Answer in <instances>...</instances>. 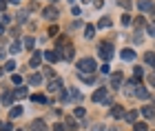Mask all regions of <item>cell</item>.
Listing matches in <instances>:
<instances>
[{
    "instance_id": "cell-5",
    "label": "cell",
    "mask_w": 155,
    "mask_h": 131,
    "mask_svg": "<svg viewBox=\"0 0 155 131\" xmlns=\"http://www.w3.org/2000/svg\"><path fill=\"white\" fill-rule=\"evenodd\" d=\"M47 91L60 93V91H62V80H51V82H49V87H47Z\"/></svg>"
},
{
    "instance_id": "cell-39",
    "label": "cell",
    "mask_w": 155,
    "mask_h": 131,
    "mask_svg": "<svg viewBox=\"0 0 155 131\" xmlns=\"http://www.w3.org/2000/svg\"><path fill=\"white\" fill-rule=\"evenodd\" d=\"M149 82H151V85L155 87V73H151V76H149Z\"/></svg>"
},
{
    "instance_id": "cell-12",
    "label": "cell",
    "mask_w": 155,
    "mask_h": 131,
    "mask_svg": "<svg viewBox=\"0 0 155 131\" xmlns=\"http://www.w3.org/2000/svg\"><path fill=\"white\" fill-rule=\"evenodd\" d=\"M122 80H124V78H122V73H120V71L113 73V78H111V85H113V89H117L120 85H122Z\"/></svg>"
},
{
    "instance_id": "cell-42",
    "label": "cell",
    "mask_w": 155,
    "mask_h": 131,
    "mask_svg": "<svg viewBox=\"0 0 155 131\" xmlns=\"http://www.w3.org/2000/svg\"><path fill=\"white\" fill-rule=\"evenodd\" d=\"M2 33H5V25L0 22V36H2Z\"/></svg>"
},
{
    "instance_id": "cell-31",
    "label": "cell",
    "mask_w": 155,
    "mask_h": 131,
    "mask_svg": "<svg viewBox=\"0 0 155 131\" xmlns=\"http://www.w3.org/2000/svg\"><path fill=\"white\" fill-rule=\"evenodd\" d=\"M0 131H13V125H11V122H7V125L0 127Z\"/></svg>"
},
{
    "instance_id": "cell-24",
    "label": "cell",
    "mask_w": 155,
    "mask_h": 131,
    "mask_svg": "<svg viewBox=\"0 0 155 131\" xmlns=\"http://www.w3.org/2000/svg\"><path fill=\"white\" fill-rule=\"evenodd\" d=\"M133 129H135V131H149V127H146L144 122H135V125H133Z\"/></svg>"
},
{
    "instance_id": "cell-15",
    "label": "cell",
    "mask_w": 155,
    "mask_h": 131,
    "mask_svg": "<svg viewBox=\"0 0 155 131\" xmlns=\"http://www.w3.org/2000/svg\"><path fill=\"white\" fill-rule=\"evenodd\" d=\"M144 62L149 65V67H155V53H153V51H149V53L144 56Z\"/></svg>"
},
{
    "instance_id": "cell-21",
    "label": "cell",
    "mask_w": 155,
    "mask_h": 131,
    "mask_svg": "<svg viewBox=\"0 0 155 131\" xmlns=\"http://www.w3.org/2000/svg\"><path fill=\"white\" fill-rule=\"evenodd\" d=\"M9 116H11V118H18V116H22V107H13Z\"/></svg>"
},
{
    "instance_id": "cell-29",
    "label": "cell",
    "mask_w": 155,
    "mask_h": 131,
    "mask_svg": "<svg viewBox=\"0 0 155 131\" xmlns=\"http://www.w3.org/2000/svg\"><path fill=\"white\" fill-rule=\"evenodd\" d=\"M146 31H149V36H153V38H155V22H151L149 27H146Z\"/></svg>"
},
{
    "instance_id": "cell-4",
    "label": "cell",
    "mask_w": 155,
    "mask_h": 131,
    "mask_svg": "<svg viewBox=\"0 0 155 131\" xmlns=\"http://www.w3.org/2000/svg\"><path fill=\"white\" fill-rule=\"evenodd\" d=\"M60 16V11L55 9V7H47V9H42V18H47V20H55Z\"/></svg>"
},
{
    "instance_id": "cell-26",
    "label": "cell",
    "mask_w": 155,
    "mask_h": 131,
    "mask_svg": "<svg viewBox=\"0 0 155 131\" xmlns=\"http://www.w3.org/2000/svg\"><path fill=\"white\" fill-rule=\"evenodd\" d=\"M33 102H42V105H45V102H47V98H45L42 93H36V96H33Z\"/></svg>"
},
{
    "instance_id": "cell-37",
    "label": "cell",
    "mask_w": 155,
    "mask_h": 131,
    "mask_svg": "<svg viewBox=\"0 0 155 131\" xmlns=\"http://www.w3.org/2000/svg\"><path fill=\"white\" fill-rule=\"evenodd\" d=\"M11 80H13V82H16V85H20V82H22V76H18V73H16V76H13V78H11Z\"/></svg>"
},
{
    "instance_id": "cell-36",
    "label": "cell",
    "mask_w": 155,
    "mask_h": 131,
    "mask_svg": "<svg viewBox=\"0 0 155 131\" xmlns=\"http://www.w3.org/2000/svg\"><path fill=\"white\" fill-rule=\"evenodd\" d=\"M9 51H11V53H18V51H20V45H18V42H16V45H11V49H9Z\"/></svg>"
},
{
    "instance_id": "cell-27",
    "label": "cell",
    "mask_w": 155,
    "mask_h": 131,
    "mask_svg": "<svg viewBox=\"0 0 155 131\" xmlns=\"http://www.w3.org/2000/svg\"><path fill=\"white\" fill-rule=\"evenodd\" d=\"M73 116H75V118H82V116H84V109H82V107H75V109H73Z\"/></svg>"
},
{
    "instance_id": "cell-20",
    "label": "cell",
    "mask_w": 155,
    "mask_h": 131,
    "mask_svg": "<svg viewBox=\"0 0 155 131\" xmlns=\"http://www.w3.org/2000/svg\"><path fill=\"white\" fill-rule=\"evenodd\" d=\"M133 73H135V80H133V82H137V80L144 76V69H142V67H135V69H133Z\"/></svg>"
},
{
    "instance_id": "cell-9",
    "label": "cell",
    "mask_w": 155,
    "mask_h": 131,
    "mask_svg": "<svg viewBox=\"0 0 155 131\" xmlns=\"http://www.w3.org/2000/svg\"><path fill=\"white\" fill-rule=\"evenodd\" d=\"M122 60L133 62V60H135V51H133V49H124V51H122Z\"/></svg>"
},
{
    "instance_id": "cell-43",
    "label": "cell",
    "mask_w": 155,
    "mask_h": 131,
    "mask_svg": "<svg viewBox=\"0 0 155 131\" xmlns=\"http://www.w3.org/2000/svg\"><path fill=\"white\" fill-rule=\"evenodd\" d=\"M2 71H5V69H2V67H0V76H2Z\"/></svg>"
},
{
    "instance_id": "cell-14",
    "label": "cell",
    "mask_w": 155,
    "mask_h": 131,
    "mask_svg": "<svg viewBox=\"0 0 155 131\" xmlns=\"http://www.w3.org/2000/svg\"><path fill=\"white\" fill-rule=\"evenodd\" d=\"M133 96H137V98H142V100H146V98H149V91H146L144 87H137V89H135V93H133Z\"/></svg>"
},
{
    "instance_id": "cell-28",
    "label": "cell",
    "mask_w": 155,
    "mask_h": 131,
    "mask_svg": "<svg viewBox=\"0 0 155 131\" xmlns=\"http://www.w3.org/2000/svg\"><path fill=\"white\" fill-rule=\"evenodd\" d=\"M64 129H75V122H73V118H67V122H64Z\"/></svg>"
},
{
    "instance_id": "cell-8",
    "label": "cell",
    "mask_w": 155,
    "mask_h": 131,
    "mask_svg": "<svg viewBox=\"0 0 155 131\" xmlns=\"http://www.w3.org/2000/svg\"><path fill=\"white\" fill-rule=\"evenodd\" d=\"M45 60H49V62H58V60H60V53H58V51H45Z\"/></svg>"
},
{
    "instance_id": "cell-11",
    "label": "cell",
    "mask_w": 155,
    "mask_h": 131,
    "mask_svg": "<svg viewBox=\"0 0 155 131\" xmlns=\"http://www.w3.org/2000/svg\"><path fill=\"white\" fill-rule=\"evenodd\" d=\"M137 7H140V11H153V2H149V0H140Z\"/></svg>"
},
{
    "instance_id": "cell-18",
    "label": "cell",
    "mask_w": 155,
    "mask_h": 131,
    "mask_svg": "<svg viewBox=\"0 0 155 131\" xmlns=\"http://www.w3.org/2000/svg\"><path fill=\"white\" fill-rule=\"evenodd\" d=\"M142 116H144V118H153V116H155V109H153V107H144V109H142Z\"/></svg>"
},
{
    "instance_id": "cell-23",
    "label": "cell",
    "mask_w": 155,
    "mask_h": 131,
    "mask_svg": "<svg viewBox=\"0 0 155 131\" xmlns=\"http://www.w3.org/2000/svg\"><path fill=\"white\" fill-rule=\"evenodd\" d=\"M2 102L5 105H11L13 102V93H2Z\"/></svg>"
},
{
    "instance_id": "cell-32",
    "label": "cell",
    "mask_w": 155,
    "mask_h": 131,
    "mask_svg": "<svg viewBox=\"0 0 155 131\" xmlns=\"http://www.w3.org/2000/svg\"><path fill=\"white\" fill-rule=\"evenodd\" d=\"M122 25L129 27V25H131V16H122Z\"/></svg>"
},
{
    "instance_id": "cell-38",
    "label": "cell",
    "mask_w": 155,
    "mask_h": 131,
    "mask_svg": "<svg viewBox=\"0 0 155 131\" xmlns=\"http://www.w3.org/2000/svg\"><path fill=\"white\" fill-rule=\"evenodd\" d=\"M91 131H104V127L102 125H95V127H91Z\"/></svg>"
},
{
    "instance_id": "cell-10",
    "label": "cell",
    "mask_w": 155,
    "mask_h": 131,
    "mask_svg": "<svg viewBox=\"0 0 155 131\" xmlns=\"http://www.w3.org/2000/svg\"><path fill=\"white\" fill-rule=\"evenodd\" d=\"M42 58H45V53H40V51H36V53H33V58L29 60V65H31V67H38V65L42 62Z\"/></svg>"
},
{
    "instance_id": "cell-35",
    "label": "cell",
    "mask_w": 155,
    "mask_h": 131,
    "mask_svg": "<svg viewBox=\"0 0 155 131\" xmlns=\"http://www.w3.org/2000/svg\"><path fill=\"white\" fill-rule=\"evenodd\" d=\"M5 69H7V71H11V69H16V62H13V60H9V62H7V67H5Z\"/></svg>"
},
{
    "instance_id": "cell-19",
    "label": "cell",
    "mask_w": 155,
    "mask_h": 131,
    "mask_svg": "<svg viewBox=\"0 0 155 131\" xmlns=\"http://www.w3.org/2000/svg\"><path fill=\"white\" fill-rule=\"evenodd\" d=\"M124 120H126V122H135V120H137V111H129V113H124Z\"/></svg>"
},
{
    "instance_id": "cell-33",
    "label": "cell",
    "mask_w": 155,
    "mask_h": 131,
    "mask_svg": "<svg viewBox=\"0 0 155 131\" xmlns=\"http://www.w3.org/2000/svg\"><path fill=\"white\" fill-rule=\"evenodd\" d=\"M42 73H45L47 78H53V76H55V73H53V69H45V71H42Z\"/></svg>"
},
{
    "instance_id": "cell-34",
    "label": "cell",
    "mask_w": 155,
    "mask_h": 131,
    "mask_svg": "<svg viewBox=\"0 0 155 131\" xmlns=\"http://www.w3.org/2000/svg\"><path fill=\"white\" fill-rule=\"evenodd\" d=\"M93 5H95V9H102V7H104V0H93Z\"/></svg>"
},
{
    "instance_id": "cell-25",
    "label": "cell",
    "mask_w": 155,
    "mask_h": 131,
    "mask_svg": "<svg viewBox=\"0 0 155 131\" xmlns=\"http://www.w3.org/2000/svg\"><path fill=\"white\" fill-rule=\"evenodd\" d=\"M25 47H27V49H33V45H36V40H33V38H25V42H22Z\"/></svg>"
},
{
    "instance_id": "cell-40",
    "label": "cell",
    "mask_w": 155,
    "mask_h": 131,
    "mask_svg": "<svg viewBox=\"0 0 155 131\" xmlns=\"http://www.w3.org/2000/svg\"><path fill=\"white\" fill-rule=\"evenodd\" d=\"M2 9H7V0H0V11Z\"/></svg>"
},
{
    "instance_id": "cell-6",
    "label": "cell",
    "mask_w": 155,
    "mask_h": 131,
    "mask_svg": "<svg viewBox=\"0 0 155 131\" xmlns=\"http://www.w3.org/2000/svg\"><path fill=\"white\" fill-rule=\"evenodd\" d=\"M111 116H113V118H124V107H122V105H113Z\"/></svg>"
},
{
    "instance_id": "cell-22",
    "label": "cell",
    "mask_w": 155,
    "mask_h": 131,
    "mask_svg": "<svg viewBox=\"0 0 155 131\" xmlns=\"http://www.w3.org/2000/svg\"><path fill=\"white\" fill-rule=\"evenodd\" d=\"M97 27H102V29H109V27H111V18H102Z\"/></svg>"
},
{
    "instance_id": "cell-41",
    "label": "cell",
    "mask_w": 155,
    "mask_h": 131,
    "mask_svg": "<svg viewBox=\"0 0 155 131\" xmlns=\"http://www.w3.org/2000/svg\"><path fill=\"white\" fill-rule=\"evenodd\" d=\"M53 131H64V127H62V125H55V129Z\"/></svg>"
},
{
    "instance_id": "cell-16",
    "label": "cell",
    "mask_w": 155,
    "mask_h": 131,
    "mask_svg": "<svg viewBox=\"0 0 155 131\" xmlns=\"http://www.w3.org/2000/svg\"><path fill=\"white\" fill-rule=\"evenodd\" d=\"M93 36H95V27H93V25H87V29H84V38L91 40Z\"/></svg>"
},
{
    "instance_id": "cell-2",
    "label": "cell",
    "mask_w": 155,
    "mask_h": 131,
    "mask_svg": "<svg viewBox=\"0 0 155 131\" xmlns=\"http://www.w3.org/2000/svg\"><path fill=\"white\" fill-rule=\"evenodd\" d=\"M78 71H80L82 76L95 71V60H93V58H82V60H78Z\"/></svg>"
},
{
    "instance_id": "cell-44",
    "label": "cell",
    "mask_w": 155,
    "mask_h": 131,
    "mask_svg": "<svg viewBox=\"0 0 155 131\" xmlns=\"http://www.w3.org/2000/svg\"><path fill=\"white\" fill-rule=\"evenodd\" d=\"M18 131H20V129H18Z\"/></svg>"
},
{
    "instance_id": "cell-30",
    "label": "cell",
    "mask_w": 155,
    "mask_h": 131,
    "mask_svg": "<svg viewBox=\"0 0 155 131\" xmlns=\"http://www.w3.org/2000/svg\"><path fill=\"white\" fill-rule=\"evenodd\" d=\"M117 5L124 7V9H129V7H131V0H117Z\"/></svg>"
},
{
    "instance_id": "cell-17",
    "label": "cell",
    "mask_w": 155,
    "mask_h": 131,
    "mask_svg": "<svg viewBox=\"0 0 155 131\" xmlns=\"http://www.w3.org/2000/svg\"><path fill=\"white\" fill-rule=\"evenodd\" d=\"M25 96H27V87H18L13 91V98H25Z\"/></svg>"
},
{
    "instance_id": "cell-3",
    "label": "cell",
    "mask_w": 155,
    "mask_h": 131,
    "mask_svg": "<svg viewBox=\"0 0 155 131\" xmlns=\"http://www.w3.org/2000/svg\"><path fill=\"white\" fill-rule=\"evenodd\" d=\"M107 96H109V91H107L104 87H100L97 91H93V96H91V98H93V102H109Z\"/></svg>"
},
{
    "instance_id": "cell-7",
    "label": "cell",
    "mask_w": 155,
    "mask_h": 131,
    "mask_svg": "<svg viewBox=\"0 0 155 131\" xmlns=\"http://www.w3.org/2000/svg\"><path fill=\"white\" fill-rule=\"evenodd\" d=\"M31 131H47V122L45 120H33Z\"/></svg>"
},
{
    "instance_id": "cell-1",
    "label": "cell",
    "mask_w": 155,
    "mask_h": 131,
    "mask_svg": "<svg viewBox=\"0 0 155 131\" xmlns=\"http://www.w3.org/2000/svg\"><path fill=\"white\" fill-rule=\"evenodd\" d=\"M97 56L102 60H111L113 58V42H100L97 45Z\"/></svg>"
},
{
    "instance_id": "cell-13",
    "label": "cell",
    "mask_w": 155,
    "mask_h": 131,
    "mask_svg": "<svg viewBox=\"0 0 155 131\" xmlns=\"http://www.w3.org/2000/svg\"><path fill=\"white\" fill-rule=\"evenodd\" d=\"M40 82H42V76H40V73H31V76H29V85H33V87H38Z\"/></svg>"
}]
</instances>
